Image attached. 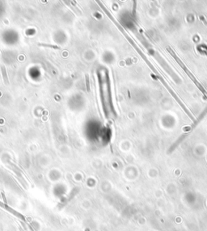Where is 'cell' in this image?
<instances>
[{"label": "cell", "instance_id": "obj_1", "mask_svg": "<svg viewBox=\"0 0 207 231\" xmlns=\"http://www.w3.org/2000/svg\"><path fill=\"white\" fill-rule=\"evenodd\" d=\"M98 78H99V84H100V96H101L102 105L105 116L108 117H109V108L113 110V104H112V95H111L110 90V83H109V79L108 78L107 80V86L106 88H105V83L102 79V75L100 71H98Z\"/></svg>", "mask_w": 207, "mask_h": 231}, {"label": "cell", "instance_id": "obj_2", "mask_svg": "<svg viewBox=\"0 0 207 231\" xmlns=\"http://www.w3.org/2000/svg\"><path fill=\"white\" fill-rule=\"evenodd\" d=\"M0 207L1 208H3V209H6L7 210L8 212H10L11 214H13L14 216H16V217H17L18 218H20V219H21L23 222H26V219H25V218L23 216L22 214L20 213H18L17 211H16L15 209H11L10 206H8V205H7V204H4V203H3V202H1L0 201Z\"/></svg>", "mask_w": 207, "mask_h": 231}, {"label": "cell", "instance_id": "obj_3", "mask_svg": "<svg viewBox=\"0 0 207 231\" xmlns=\"http://www.w3.org/2000/svg\"><path fill=\"white\" fill-rule=\"evenodd\" d=\"M1 73H2V77H3L4 83L6 85H9L8 76H7V70H6V67L4 65H1Z\"/></svg>", "mask_w": 207, "mask_h": 231}, {"label": "cell", "instance_id": "obj_4", "mask_svg": "<svg viewBox=\"0 0 207 231\" xmlns=\"http://www.w3.org/2000/svg\"><path fill=\"white\" fill-rule=\"evenodd\" d=\"M39 46H42V47H47V48H52L53 49H61V47L58 46V45H56V44H46V43H42L38 44Z\"/></svg>", "mask_w": 207, "mask_h": 231}, {"label": "cell", "instance_id": "obj_5", "mask_svg": "<svg viewBox=\"0 0 207 231\" xmlns=\"http://www.w3.org/2000/svg\"><path fill=\"white\" fill-rule=\"evenodd\" d=\"M85 82H86V89L87 92H91V83H90V77L89 74H85Z\"/></svg>", "mask_w": 207, "mask_h": 231}]
</instances>
